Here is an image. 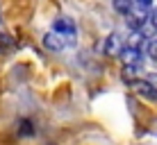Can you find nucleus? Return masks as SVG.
Returning a JSON list of instances; mask_svg holds the SVG:
<instances>
[{
  "label": "nucleus",
  "instance_id": "6e6552de",
  "mask_svg": "<svg viewBox=\"0 0 157 145\" xmlns=\"http://www.w3.org/2000/svg\"><path fill=\"white\" fill-rule=\"evenodd\" d=\"M148 23L153 25V30H157V9H150V16H148Z\"/></svg>",
  "mask_w": 157,
  "mask_h": 145
},
{
  "label": "nucleus",
  "instance_id": "0eeeda50",
  "mask_svg": "<svg viewBox=\"0 0 157 145\" xmlns=\"http://www.w3.org/2000/svg\"><path fill=\"white\" fill-rule=\"evenodd\" d=\"M134 7L139 12H150L153 9V0H134Z\"/></svg>",
  "mask_w": 157,
  "mask_h": 145
},
{
  "label": "nucleus",
  "instance_id": "423d86ee",
  "mask_svg": "<svg viewBox=\"0 0 157 145\" xmlns=\"http://www.w3.org/2000/svg\"><path fill=\"white\" fill-rule=\"evenodd\" d=\"M114 9L118 14H130L134 9V0H114Z\"/></svg>",
  "mask_w": 157,
  "mask_h": 145
},
{
  "label": "nucleus",
  "instance_id": "1a4fd4ad",
  "mask_svg": "<svg viewBox=\"0 0 157 145\" xmlns=\"http://www.w3.org/2000/svg\"><path fill=\"white\" fill-rule=\"evenodd\" d=\"M153 134H157V122H155V125H153Z\"/></svg>",
  "mask_w": 157,
  "mask_h": 145
},
{
  "label": "nucleus",
  "instance_id": "f257e3e1",
  "mask_svg": "<svg viewBox=\"0 0 157 145\" xmlns=\"http://www.w3.org/2000/svg\"><path fill=\"white\" fill-rule=\"evenodd\" d=\"M121 57H123V61H125V66L130 68V71H141L144 55H141V50H139V48H134V45H128V48H123Z\"/></svg>",
  "mask_w": 157,
  "mask_h": 145
},
{
  "label": "nucleus",
  "instance_id": "7ed1b4c3",
  "mask_svg": "<svg viewBox=\"0 0 157 145\" xmlns=\"http://www.w3.org/2000/svg\"><path fill=\"white\" fill-rule=\"evenodd\" d=\"M43 45H46L48 50H52V52H59L66 45V41H64L62 34H57V32H48V34L43 36Z\"/></svg>",
  "mask_w": 157,
  "mask_h": 145
},
{
  "label": "nucleus",
  "instance_id": "39448f33",
  "mask_svg": "<svg viewBox=\"0 0 157 145\" xmlns=\"http://www.w3.org/2000/svg\"><path fill=\"white\" fill-rule=\"evenodd\" d=\"M105 50L109 52V55H121V52H123V48H121V43H118V36L116 34H112L109 39L105 41Z\"/></svg>",
  "mask_w": 157,
  "mask_h": 145
},
{
  "label": "nucleus",
  "instance_id": "20e7f679",
  "mask_svg": "<svg viewBox=\"0 0 157 145\" xmlns=\"http://www.w3.org/2000/svg\"><path fill=\"white\" fill-rule=\"evenodd\" d=\"M134 89H137L139 95H144V98L157 102V86H153L150 82H134Z\"/></svg>",
  "mask_w": 157,
  "mask_h": 145
},
{
  "label": "nucleus",
  "instance_id": "f03ea898",
  "mask_svg": "<svg viewBox=\"0 0 157 145\" xmlns=\"http://www.w3.org/2000/svg\"><path fill=\"white\" fill-rule=\"evenodd\" d=\"M52 32H57V34H62V36H66V43H75V23L71 18H57L55 23H52Z\"/></svg>",
  "mask_w": 157,
  "mask_h": 145
}]
</instances>
